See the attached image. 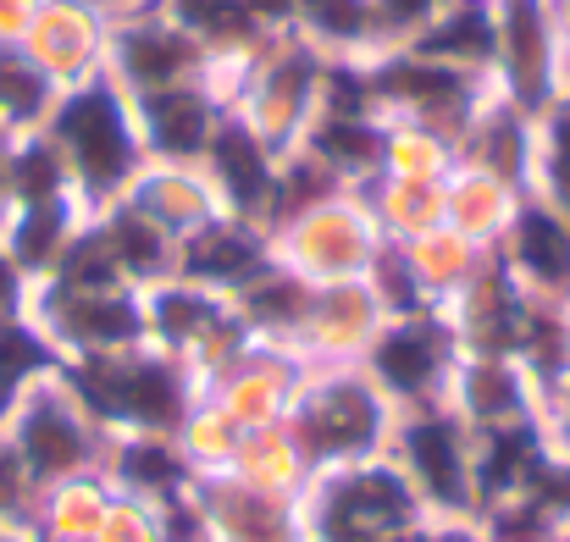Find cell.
I'll return each mask as SVG.
<instances>
[{
    "mask_svg": "<svg viewBox=\"0 0 570 542\" xmlns=\"http://www.w3.org/2000/svg\"><path fill=\"white\" fill-rule=\"evenodd\" d=\"M45 139L61 150L72 194L89 216L106 210L111 199H122L128 183L150 161L139 122H134V100L111 72H95V78L61 89L50 117H45Z\"/></svg>",
    "mask_w": 570,
    "mask_h": 542,
    "instance_id": "cell-1",
    "label": "cell"
},
{
    "mask_svg": "<svg viewBox=\"0 0 570 542\" xmlns=\"http://www.w3.org/2000/svg\"><path fill=\"white\" fill-rule=\"evenodd\" d=\"M56 376L67 382V393L83 404V415L117 437V432H156V437H178V426L189 421L199 404V382L178 355L139 344L122 355H83V361H61Z\"/></svg>",
    "mask_w": 570,
    "mask_h": 542,
    "instance_id": "cell-2",
    "label": "cell"
},
{
    "mask_svg": "<svg viewBox=\"0 0 570 542\" xmlns=\"http://www.w3.org/2000/svg\"><path fill=\"white\" fill-rule=\"evenodd\" d=\"M283 426L299 443L311 471H338V465H361V460L387 454L393 404L355 361L311 365L299 376V393H294Z\"/></svg>",
    "mask_w": 570,
    "mask_h": 542,
    "instance_id": "cell-3",
    "label": "cell"
},
{
    "mask_svg": "<svg viewBox=\"0 0 570 542\" xmlns=\"http://www.w3.org/2000/svg\"><path fill=\"white\" fill-rule=\"evenodd\" d=\"M299 515H305V542H399L421 521H432L387 454L316 471L299 499Z\"/></svg>",
    "mask_w": 570,
    "mask_h": 542,
    "instance_id": "cell-4",
    "label": "cell"
},
{
    "mask_svg": "<svg viewBox=\"0 0 570 542\" xmlns=\"http://www.w3.org/2000/svg\"><path fill=\"white\" fill-rule=\"evenodd\" d=\"M322 72H327V56H322L311 39H299L294 28H277V33L261 45V56L238 72L227 106L283 156V150L299 145V134H305L311 117H316Z\"/></svg>",
    "mask_w": 570,
    "mask_h": 542,
    "instance_id": "cell-5",
    "label": "cell"
},
{
    "mask_svg": "<svg viewBox=\"0 0 570 542\" xmlns=\"http://www.w3.org/2000/svg\"><path fill=\"white\" fill-rule=\"evenodd\" d=\"M387 460L404 471L426 515L476 521V476H471V426L449 404L393 410Z\"/></svg>",
    "mask_w": 570,
    "mask_h": 542,
    "instance_id": "cell-6",
    "label": "cell"
},
{
    "mask_svg": "<svg viewBox=\"0 0 570 542\" xmlns=\"http://www.w3.org/2000/svg\"><path fill=\"white\" fill-rule=\"evenodd\" d=\"M460 361H465L460 333L449 311L432 305L415 316H387L355 365L377 382V393L393 410H421V404H449V382Z\"/></svg>",
    "mask_w": 570,
    "mask_h": 542,
    "instance_id": "cell-7",
    "label": "cell"
},
{
    "mask_svg": "<svg viewBox=\"0 0 570 542\" xmlns=\"http://www.w3.org/2000/svg\"><path fill=\"white\" fill-rule=\"evenodd\" d=\"M0 437L11 443V454L28 465V476L39 487L100 471V460H106V432L83 415V404L67 393V382L56 371L22 387V398H17Z\"/></svg>",
    "mask_w": 570,
    "mask_h": 542,
    "instance_id": "cell-8",
    "label": "cell"
},
{
    "mask_svg": "<svg viewBox=\"0 0 570 542\" xmlns=\"http://www.w3.org/2000/svg\"><path fill=\"white\" fill-rule=\"evenodd\" d=\"M366 78H372L382 122H415V128L443 134L449 145H460V134L471 128L476 106L493 89V78L426 61L415 50H377V56H366Z\"/></svg>",
    "mask_w": 570,
    "mask_h": 542,
    "instance_id": "cell-9",
    "label": "cell"
},
{
    "mask_svg": "<svg viewBox=\"0 0 570 542\" xmlns=\"http://www.w3.org/2000/svg\"><path fill=\"white\" fill-rule=\"evenodd\" d=\"M28 322L56 344L61 361L83 355H122L150 344L145 333V288H56L33 283L28 288Z\"/></svg>",
    "mask_w": 570,
    "mask_h": 542,
    "instance_id": "cell-10",
    "label": "cell"
},
{
    "mask_svg": "<svg viewBox=\"0 0 570 542\" xmlns=\"http://www.w3.org/2000/svg\"><path fill=\"white\" fill-rule=\"evenodd\" d=\"M377 244H382V233L355 188H344V194H333V199L299 210L294 221H283V227L272 233V255H277L294 277H305V283H316V288H322V283L366 277Z\"/></svg>",
    "mask_w": 570,
    "mask_h": 542,
    "instance_id": "cell-11",
    "label": "cell"
},
{
    "mask_svg": "<svg viewBox=\"0 0 570 542\" xmlns=\"http://www.w3.org/2000/svg\"><path fill=\"white\" fill-rule=\"evenodd\" d=\"M566 83H570V61H566V45H560L549 0H499L493 89L538 122L566 95Z\"/></svg>",
    "mask_w": 570,
    "mask_h": 542,
    "instance_id": "cell-12",
    "label": "cell"
},
{
    "mask_svg": "<svg viewBox=\"0 0 570 542\" xmlns=\"http://www.w3.org/2000/svg\"><path fill=\"white\" fill-rule=\"evenodd\" d=\"M106 72L128 95L150 89H178V83H205L210 56L178 17H167V0L134 17H111V45H106Z\"/></svg>",
    "mask_w": 570,
    "mask_h": 542,
    "instance_id": "cell-13",
    "label": "cell"
},
{
    "mask_svg": "<svg viewBox=\"0 0 570 542\" xmlns=\"http://www.w3.org/2000/svg\"><path fill=\"white\" fill-rule=\"evenodd\" d=\"M493 255L510 266V277L549 305H570V221L538 188H521V205L493 244Z\"/></svg>",
    "mask_w": 570,
    "mask_h": 542,
    "instance_id": "cell-14",
    "label": "cell"
},
{
    "mask_svg": "<svg viewBox=\"0 0 570 542\" xmlns=\"http://www.w3.org/2000/svg\"><path fill=\"white\" fill-rule=\"evenodd\" d=\"M454 333H460V349L465 355H504L515 361L521 355V333H527V316H532V294L510 277V266L488 249L476 277L443 305Z\"/></svg>",
    "mask_w": 570,
    "mask_h": 542,
    "instance_id": "cell-15",
    "label": "cell"
},
{
    "mask_svg": "<svg viewBox=\"0 0 570 542\" xmlns=\"http://www.w3.org/2000/svg\"><path fill=\"white\" fill-rule=\"evenodd\" d=\"M199 173L210 183L216 205L227 216H244L255 227H266V210H272V183H277V150L227 106L205 156H199Z\"/></svg>",
    "mask_w": 570,
    "mask_h": 542,
    "instance_id": "cell-16",
    "label": "cell"
},
{
    "mask_svg": "<svg viewBox=\"0 0 570 542\" xmlns=\"http://www.w3.org/2000/svg\"><path fill=\"white\" fill-rule=\"evenodd\" d=\"M277 255H272V233L244 221V216H227L216 210L210 221H199L194 233L178 238V260H173V277H184L194 288H210L222 299H233L255 272H266Z\"/></svg>",
    "mask_w": 570,
    "mask_h": 542,
    "instance_id": "cell-17",
    "label": "cell"
},
{
    "mask_svg": "<svg viewBox=\"0 0 570 542\" xmlns=\"http://www.w3.org/2000/svg\"><path fill=\"white\" fill-rule=\"evenodd\" d=\"M549 465H554V443H549L543 415H532V421H510V426H488V432H471L476 515H488V510H499V504H515V499H532Z\"/></svg>",
    "mask_w": 570,
    "mask_h": 542,
    "instance_id": "cell-18",
    "label": "cell"
},
{
    "mask_svg": "<svg viewBox=\"0 0 570 542\" xmlns=\"http://www.w3.org/2000/svg\"><path fill=\"white\" fill-rule=\"evenodd\" d=\"M134 100V122H139V139H145V156L150 161H167V167H199L227 100L222 89L205 78V83H178V89H150V95H128Z\"/></svg>",
    "mask_w": 570,
    "mask_h": 542,
    "instance_id": "cell-19",
    "label": "cell"
},
{
    "mask_svg": "<svg viewBox=\"0 0 570 542\" xmlns=\"http://www.w3.org/2000/svg\"><path fill=\"white\" fill-rule=\"evenodd\" d=\"M305 371H311V361H305L299 349H288V344H261V338H255L205 393L249 432V426H272V421L288 415V404H294Z\"/></svg>",
    "mask_w": 570,
    "mask_h": 542,
    "instance_id": "cell-20",
    "label": "cell"
},
{
    "mask_svg": "<svg viewBox=\"0 0 570 542\" xmlns=\"http://www.w3.org/2000/svg\"><path fill=\"white\" fill-rule=\"evenodd\" d=\"M194 504L205 510L216 542H305L299 499L261 493V487L238 482L233 471H199L194 476Z\"/></svg>",
    "mask_w": 570,
    "mask_h": 542,
    "instance_id": "cell-21",
    "label": "cell"
},
{
    "mask_svg": "<svg viewBox=\"0 0 570 542\" xmlns=\"http://www.w3.org/2000/svg\"><path fill=\"white\" fill-rule=\"evenodd\" d=\"M106 45H111V22L106 11L95 6H78V0H39L28 33H22V50L61 83H83L95 72H106Z\"/></svg>",
    "mask_w": 570,
    "mask_h": 542,
    "instance_id": "cell-22",
    "label": "cell"
},
{
    "mask_svg": "<svg viewBox=\"0 0 570 542\" xmlns=\"http://www.w3.org/2000/svg\"><path fill=\"white\" fill-rule=\"evenodd\" d=\"M382 327V305L372 299L366 277H350V283H322L311 294V311H305V327H299V355L311 365H344L361 361L366 344L377 338Z\"/></svg>",
    "mask_w": 570,
    "mask_h": 542,
    "instance_id": "cell-23",
    "label": "cell"
},
{
    "mask_svg": "<svg viewBox=\"0 0 570 542\" xmlns=\"http://www.w3.org/2000/svg\"><path fill=\"white\" fill-rule=\"evenodd\" d=\"M449 410H454L471 432H488V426H510V421L543 415V398H538L532 376L521 371V361L465 355L460 371H454V382H449Z\"/></svg>",
    "mask_w": 570,
    "mask_h": 542,
    "instance_id": "cell-24",
    "label": "cell"
},
{
    "mask_svg": "<svg viewBox=\"0 0 570 542\" xmlns=\"http://www.w3.org/2000/svg\"><path fill=\"white\" fill-rule=\"evenodd\" d=\"M460 167H482L493 178H504L510 188H532V167H538V122L510 106L499 89H488V100L476 106L471 128L454 145Z\"/></svg>",
    "mask_w": 570,
    "mask_h": 542,
    "instance_id": "cell-25",
    "label": "cell"
},
{
    "mask_svg": "<svg viewBox=\"0 0 570 542\" xmlns=\"http://www.w3.org/2000/svg\"><path fill=\"white\" fill-rule=\"evenodd\" d=\"M100 476L128 493V499H145V504H161L173 493L194 487L189 454L178 449V437H156V432H117L106 437V460H100Z\"/></svg>",
    "mask_w": 570,
    "mask_h": 542,
    "instance_id": "cell-26",
    "label": "cell"
},
{
    "mask_svg": "<svg viewBox=\"0 0 570 542\" xmlns=\"http://www.w3.org/2000/svg\"><path fill=\"white\" fill-rule=\"evenodd\" d=\"M404 50L426 56V61H443V67H460V72H476V78H493V61H499V0H449L443 17L415 33Z\"/></svg>",
    "mask_w": 570,
    "mask_h": 542,
    "instance_id": "cell-27",
    "label": "cell"
},
{
    "mask_svg": "<svg viewBox=\"0 0 570 542\" xmlns=\"http://www.w3.org/2000/svg\"><path fill=\"white\" fill-rule=\"evenodd\" d=\"M83 205L78 199H50V205H6L0 210V249L17 260V272L28 283H39L61 249L72 244V233L83 227Z\"/></svg>",
    "mask_w": 570,
    "mask_h": 542,
    "instance_id": "cell-28",
    "label": "cell"
},
{
    "mask_svg": "<svg viewBox=\"0 0 570 542\" xmlns=\"http://www.w3.org/2000/svg\"><path fill=\"white\" fill-rule=\"evenodd\" d=\"M122 199H128L139 216H150L161 233H173V238L194 233L199 221H210V216L222 210L199 167H167V161H145V173L128 183Z\"/></svg>",
    "mask_w": 570,
    "mask_h": 542,
    "instance_id": "cell-29",
    "label": "cell"
},
{
    "mask_svg": "<svg viewBox=\"0 0 570 542\" xmlns=\"http://www.w3.org/2000/svg\"><path fill=\"white\" fill-rule=\"evenodd\" d=\"M311 294L316 283L294 277L283 260H272L266 272H255L227 305L244 316V327L261 338V344H299V327H305V311H311Z\"/></svg>",
    "mask_w": 570,
    "mask_h": 542,
    "instance_id": "cell-30",
    "label": "cell"
},
{
    "mask_svg": "<svg viewBox=\"0 0 570 542\" xmlns=\"http://www.w3.org/2000/svg\"><path fill=\"white\" fill-rule=\"evenodd\" d=\"M95 227L117 260V272L134 283V288H156L173 277V260H178V238L161 233L150 216H139L128 199H111L106 210H95Z\"/></svg>",
    "mask_w": 570,
    "mask_h": 542,
    "instance_id": "cell-31",
    "label": "cell"
},
{
    "mask_svg": "<svg viewBox=\"0 0 570 542\" xmlns=\"http://www.w3.org/2000/svg\"><path fill=\"white\" fill-rule=\"evenodd\" d=\"M515 205H521V188H510L504 178H493L482 167H454L443 178V221L482 249H493L504 238Z\"/></svg>",
    "mask_w": 570,
    "mask_h": 542,
    "instance_id": "cell-32",
    "label": "cell"
},
{
    "mask_svg": "<svg viewBox=\"0 0 570 542\" xmlns=\"http://www.w3.org/2000/svg\"><path fill=\"white\" fill-rule=\"evenodd\" d=\"M222 311H227L222 294L194 288V283H184V277H167V283L145 288V333H150L156 349H167V355H178V361H184L194 344L216 327Z\"/></svg>",
    "mask_w": 570,
    "mask_h": 542,
    "instance_id": "cell-33",
    "label": "cell"
},
{
    "mask_svg": "<svg viewBox=\"0 0 570 542\" xmlns=\"http://www.w3.org/2000/svg\"><path fill=\"white\" fill-rule=\"evenodd\" d=\"M117 487L100 476V471H83V476H67L56 487L39 493L33 504V542H95L106 510H111Z\"/></svg>",
    "mask_w": 570,
    "mask_h": 542,
    "instance_id": "cell-34",
    "label": "cell"
},
{
    "mask_svg": "<svg viewBox=\"0 0 570 542\" xmlns=\"http://www.w3.org/2000/svg\"><path fill=\"white\" fill-rule=\"evenodd\" d=\"M382 139H387L382 117H327V111H316L311 128L299 134V145L316 161H327L350 188H361L382 173Z\"/></svg>",
    "mask_w": 570,
    "mask_h": 542,
    "instance_id": "cell-35",
    "label": "cell"
},
{
    "mask_svg": "<svg viewBox=\"0 0 570 542\" xmlns=\"http://www.w3.org/2000/svg\"><path fill=\"white\" fill-rule=\"evenodd\" d=\"M288 28L333 61H366L382 50L372 0H294Z\"/></svg>",
    "mask_w": 570,
    "mask_h": 542,
    "instance_id": "cell-36",
    "label": "cell"
},
{
    "mask_svg": "<svg viewBox=\"0 0 570 542\" xmlns=\"http://www.w3.org/2000/svg\"><path fill=\"white\" fill-rule=\"evenodd\" d=\"M227 471H233L238 482L261 487V493H277V499H305V487H311V476H316V471L305 465V454H299V443L288 437L283 421L249 426Z\"/></svg>",
    "mask_w": 570,
    "mask_h": 542,
    "instance_id": "cell-37",
    "label": "cell"
},
{
    "mask_svg": "<svg viewBox=\"0 0 570 542\" xmlns=\"http://www.w3.org/2000/svg\"><path fill=\"white\" fill-rule=\"evenodd\" d=\"M355 194L372 210L377 233L393 238V244H410V238L443 227V183H415V178H387V173H377L372 183H361Z\"/></svg>",
    "mask_w": 570,
    "mask_h": 542,
    "instance_id": "cell-38",
    "label": "cell"
},
{
    "mask_svg": "<svg viewBox=\"0 0 570 542\" xmlns=\"http://www.w3.org/2000/svg\"><path fill=\"white\" fill-rule=\"evenodd\" d=\"M404 255H410V266H415V277H421V288H426V299H432V305H449V299L476 277V266H482L488 249L471 244L465 233H454V227L443 221V227L410 238Z\"/></svg>",
    "mask_w": 570,
    "mask_h": 542,
    "instance_id": "cell-39",
    "label": "cell"
},
{
    "mask_svg": "<svg viewBox=\"0 0 570 542\" xmlns=\"http://www.w3.org/2000/svg\"><path fill=\"white\" fill-rule=\"evenodd\" d=\"M50 199H78V194H72V178H67L61 150L45 139V128H33V134H11V161H6V194H0V210H6V205H50Z\"/></svg>",
    "mask_w": 570,
    "mask_h": 542,
    "instance_id": "cell-40",
    "label": "cell"
},
{
    "mask_svg": "<svg viewBox=\"0 0 570 542\" xmlns=\"http://www.w3.org/2000/svg\"><path fill=\"white\" fill-rule=\"evenodd\" d=\"M56 95H61V83H56L22 45H0V128H6V134H33V128H45Z\"/></svg>",
    "mask_w": 570,
    "mask_h": 542,
    "instance_id": "cell-41",
    "label": "cell"
},
{
    "mask_svg": "<svg viewBox=\"0 0 570 542\" xmlns=\"http://www.w3.org/2000/svg\"><path fill=\"white\" fill-rule=\"evenodd\" d=\"M344 188H350V183L338 178L327 161H316L305 145L283 150V156H277V183H272L266 233H277L283 221H294L299 210H311V205H322V199H333V194H344Z\"/></svg>",
    "mask_w": 570,
    "mask_h": 542,
    "instance_id": "cell-42",
    "label": "cell"
},
{
    "mask_svg": "<svg viewBox=\"0 0 570 542\" xmlns=\"http://www.w3.org/2000/svg\"><path fill=\"white\" fill-rule=\"evenodd\" d=\"M460 167L454 145L432 128H415V122H387V139H382V173L387 178H415V183H443Z\"/></svg>",
    "mask_w": 570,
    "mask_h": 542,
    "instance_id": "cell-43",
    "label": "cell"
},
{
    "mask_svg": "<svg viewBox=\"0 0 570 542\" xmlns=\"http://www.w3.org/2000/svg\"><path fill=\"white\" fill-rule=\"evenodd\" d=\"M238 443H244V426H238L210 393H199L189 421L178 426V449L189 454V465L194 471H227L233 454H238Z\"/></svg>",
    "mask_w": 570,
    "mask_h": 542,
    "instance_id": "cell-44",
    "label": "cell"
},
{
    "mask_svg": "<svg viewBox=\"0 0 570 542\" xmlns=\"http://www.w3.org/2000/svg\"><path fill=\"white\" fill-rule=\"evenodd\" d=\"M532 188H538L554 210H566V221H570V83H566V95L538 117V167H532Z\"/></svg>",
    "mask_w": 570,
    "mask_h": 542,
    "instance_id": "cell-45",
    "label": "cell"
},
{
    "mask_svg": "<svg viewBox=\"0 0 570 542\" xmlns=\"http://www.w3.org/2000/svg\"><path fill=\"white\" fill-rule=\"evenodd\" d=\"M366 288H372V299L382 305V322H387V316L432 311V299H426V288H421V277H415V266H410V255H404V244H393V238L377 244V255H372V266H366Z\"/></svg>",
    "mask_w": 570,
    "mask_h": 542,
    "instance_id": "cell-46",
    "label": "cell"
},
{
    "mask_svg": "<svg viewBox=\"0 0 570 542\" xmlns=\"http://www.w3.org/2000/svg\"><path fill=\"white\" fill-rule=\"evenodd\" d=\"M449 0H372V17H377V45L382 50H404L415 33H426L438 17H443Z\"/></svg>",
    "mask_w": 570,
    "mask_h": 542,
    "instance_id": "cell-47",
    "label": "cell"
},
{
    "mask_svg": "<svg viewBox=\"0 0 570 542\" xmlns=\"http://www.w3.org/2000/svg\"><path fill=\"white\" fill-rule=\"evenodd\" d=\"M95 542H161L156 504L117 493V499H111V510H106V521H100V532H95Z\"/></svg>",
    "mask_w": 570,
    "mask_h": 542,
    "instance_id": "cell-48",
    "label": "cell"
},
{
    "mask_svg": "<svg viewBox=\"0 0 570 542\" xmlns=\"http://www.w3.org/2000/svg\"><path fill=\"white\" fill-rule=\"evenodd\" d=\"M156 521H161V542H216L210 538L205 510L194 504V487L173 493V499H161V504H156Z\"/></svg>",
    "mask_w": 570,
    "mask_h": 542,
    "instance_id": "cell-49",
    "label": "cell"
},
{
    "mask_svg": "<svg viewBox=\"0 0 570 542\" xmlns=\"http://www.w3.org/2000/svg\"><path fill=\"white\" fill-rule=\"evenodd\" d=\"M543 426H549L554 454H560V460H570V371H566V382L543 398Z\"/></svg>",
    "mask_w": 570,
    "mask_h": 542,
    "instance_id": "cell-50",
    "label": "cell"
},
{
    "mask_svg": "<svg viewBox=\"0 0 570 542\" xmlns=\"http://www.w3.org/2000/svg\"><path fill=\"white\" fill-rule=\"evenodd\" d=\"M28 277L17 272V260L0 249V322H17V316H28Z\"/></svg>",
    "mask_w": 570,
    "mask_h": 542,
    "instance_id": "cell-51",
    "label": "cell"
},
{
    "mask_svg": "<svg viewBox=\"0 0 570 542\" xmlns=\"http://www.w3.org/2000/svg\"><path fill=\"white\" fill-rule=\"evenodd\" d=\"M399 542H482V532H476V521H443V515H432V521H421L415 532H404Z\"/></svg>",
    "mask_w": 570,
    "mask_h": 542,
    "instance_id": "cell-52",
    "label": "cell"
},
{
    "mask_svg": "<svg viewBox=\"0 0 570 542\" xmlns=\"http://www.w3.org/2000/svg\"><path fill=\"white\" fill-rule=\"evenodd\" d=\"M33 11H39V0H0V45H22Z\"/></svg>",
    "mask_w": 570,
    "mask_h": 542,
    "instance_id": "cell-53",
    "label": "cell"
},
{
    "mask_svg": "<svg viewBox=\"0 0 570 542\" xmlns=\"http://www.w3.org/2000/svg\"><path fill=\"white\" fill-rule=\"evenodd\" d=\"M549 11H554V28H560V45H566V56H570V0H549Z\"/></svg>",
    "mask_w": 570,
    "mask_h": 542,
    "instance_id": "cell-54",
    "label": "cell"
},
{
    "mask_svg": "<svg viewBox=\"0 0 570 542\" xmlns=\"http://www.w3.org/2000/svg\"><path fill=\"white\" fill-rule=\"evenodd\" d=\"M0 542H33V532H28V526H6V521H0Z\"/></svg>",
    "mask_w": 570,
    "mask_h": 542,
    "instance_id": "cell-55",
    "label": "cell"
},
{
    "mask_svg": "<svg viewBox=\"0 0 570 542\" xmlns=\"http://www.w3.org/2000/svg\"><path fill=\"white\" fill-rule=\"evenodd\" d=\"M566 338H570V305H566Z\"/></svg>",
    "mask_w": 570,
    "mask_h": 542,
    "instance_id": "cell-56",
    "label": "cell"
},
{
    "mask_svg": "<svg viewBox=\"0 0 570 542\" xmlns=\"http://www.w3.org/2000/svg\"><path fill=\"white\" fill-rule=\"evenodd\" d=\"M566 61H570V56H566Z\"/></svg>",
    "mask_w": 570,
    "mask_h": 542,
    "instance_id": "cell-57",
    "label": "cell"
}]
</instances>
